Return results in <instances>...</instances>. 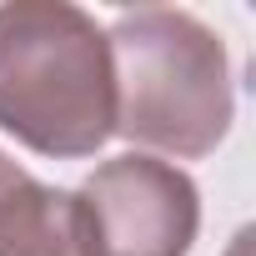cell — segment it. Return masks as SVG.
Masks as SVG:
<instances>
[{
    "label": "cell",
    "mask_w": 256,
    "mask_h": 256,
    "mask_svg": "<svg viewBox=\"0 0 256 256\" xmlns=\"http://www.w3.org/2000/svg\"><path fill=\"white\" fill-rule=\"evenodd\" d=\"M76 201L90 256H186L201 231L196 181L146 151L100 161L76 186Z\"/></svg>",
    "instance_id": "3"
},
{
    "label": "cell",
    "mask_w": 256,
    "mask_h": 256,
    "mask_svg": "<svg viewBox=\"0 0 256 256\" xmlns=\"http://www.w3.org/2000/svg\"><path fill=\"white\" fill-rule=\"evenodd\" d=\"M0 256H90L76 191L36 181L0 151Z\"/></svg>",
    "instance_id": "4"
},
{
    "label": "cell",
    "mask_w": 256,
    "mask_h": 256,
    "mask_svg": "<svg viewBox=\"0 0 256 256\" xmlns=\"http://www.w3.org/2000/svg\"><path fill=\"white\" fill-rule=\"evenodd\" d=\"M106 46L116 136L176 161H201L226 141L236 120L231 56L206 20L176 6H136L110 20Z\"/></svg>",
    "instance_id": "2"
},
{
    "label": "cell",
    "mask_w": 256,
    "mask_h": 256,
    "mask_svg": "<svg viewBox=\"0 0 256 256\" xmlns=\"http://www.w3.org/2000/svg\"><path fill=\"white\" fill-rule=\"evenodd\" d=\"M0 131L50 161H86L116 136L106 26L70 0L0 6Z\"/></svg>",
    "instance_id": "1"
}]
</instances>
